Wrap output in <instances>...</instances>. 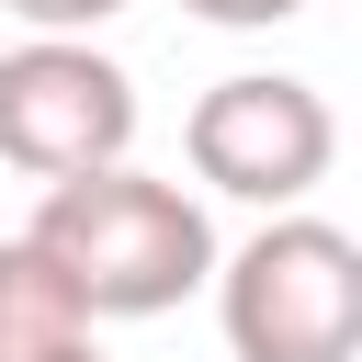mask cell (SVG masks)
I'll list each match as a JSON object with an SVG mask.
<instances>
[{
    "instance_id": "6da1fadb",
    "label": "cell",
    "mask_w": 362,
    "mask_h": 362,
    "mask_svg": "<svg viewBox=\"0 0 362 362\" xmlns=\"http://www.w3.org/2000/svg\"><path fill=\"white\" fill-rule=\"evenodd\" d=\"M23 238L57 260V283L79 294L90 328H102V317H170L181 294L215 283V226H204V204H192L181 181L136 170V158L79 170V181H45V204H34Z\"/></svg>"
},
{
    "instance_id": "7a4b0ae2",
    "label": "cell",
    "mask_w": 362,
    "mask_h": 362,
    "mask_svg": "<svg viewBox=\"0 0 362 362\" xmlns=\"http://www.w3.org/2000/svg\"><path fill=\"white\" fill-rule=\"evenodd\" d=\"M215 317L238 362H351L362 351V249L328 215H272L215 260Z\"/></svg>"
},
{
    "instance_id": "3957f363",
    "label": "cell",
    "mask_w": 362,
    "mask_h": 362,
    "mask_svg": "<svg viewBox=\"0 0 362 362\" xmlns=\"http://www.w3.org/2000/svg\"><path fill=\"white\" fill-rule=\"evenodd\" d=\"M181 147H192V170H204L215 192L294 215V204L328 181V158H339V113H328V90H317V79L238 68V79H215V90L192 102Z\"/></svg>"
},
{
    "instance_id": "277c9868",
    "label": "cell",
    "mask_w": 362,
    "mask_h": 362,
    "mask_svg": "<svg viewBox=\"0 0 362 362\" xmlns=\"http://www.w3.org/2000/svg\"><path fill=\"white\" fill-rule=\"evenodd\" d=\"M136 147V79L90 45V34H34L0 57V158L34 181H79L113 170Z\"/></svg>"
},
{
    "instance_id": "5b68a950",
    "label": "cell",
    "mask_w": 362,
    "mask_h": 362,
    "mask_svg": "<svg viewBox=\"0 0 362 362\" xmlns=\"http://www.w3.org/2000/svg\"><path fill=\"white\" fill-rule=\"evenodd\" d=\"M90 339V317H79V294L57 283V260L34 249V238H0V362H57V351H79Z\"/></svg>"
},
{
    "instance_id": "8992f818",
    "label": "cell",
    "mask_w": 362,
    "mask_h": 362,
    "mask_svg": "<svg viewBox=\"0 0 362 362\" xmlns=\"http://www.w3.org/2000/svg\"><path fill=\"white\" fill-rule=\"evenodd\" d=\"M0 11H23L34 34H90V23H113L124 0H0Z\"/></svg>"
},
{
    "instance_id": "52a82bcc",
    "label": "cell",
    "mask_w": 362,
    "mask_h": 362,
    "mask_svg": "<svg viewBox=\"0 0 362 362\" xmlns=\"http://www.w3.org/2000/svg\"><path fill=\"white\" fill-rule=\"evenodd\" d=\"M192 23H226V34H272V23H294L305 0H181Z\"/></svg>"
},
{
    "instance_id": "ba28073f",
    "label": "cell",
    "mask_w": 362,
    "mask_h": 362,
    "mask_svg": "<svg viewBox=\"0 0 362 362\" xmlns=\"http://www.w3.org/2000/svg\"><path fill=\"white\" fill-rule=\"evenodd\" d=\"M57 362H102V351H90V339H79V351H57Z\"/></svg>"
}]
</instances>
